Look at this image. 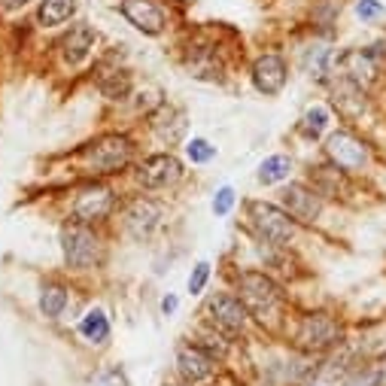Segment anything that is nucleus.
I'll return each mask as SVG.
<instances>
[{
	"label": "nucleus",
	"instance_id": "f257e3e1",
	"mask_svg": "<svg viewBox=\"0 0 386 386\" xmlns=\"http://www.w3.org/2000/svg\"><path fill=\"white\" fill-rule=\"evenodd\" d=\"M79 159L88 173L95 177H116L134 168L137 161V140L128 131H104L79 146Z\"/></svg>",
	"mask_w": 386,
	"mask_h": 386
},
{
	"label": "nucleus",
	"instance_id": "f03ea898",
	"mask_svg": "<svg viewBox=\"0 0 386 386\" xmlns=\"http://www.w3.org/2000/svg\"><path fill=\"white\" fill-rule=\"evenodd\" d=\"M234 295L244 301L253 319L259 323H271L283 314L286 307V292L277 283L274 274L265 268H244L234 274Z\"/></svg>",
	"mask_w": 386,
	"mask_h": 386
},
{
	"label": "nucleus",
	"instance_id": "7ed1b4c3",
	"mask_svg": "<svg viewBox=\"0 0 386 386\" xmlns=\"http://www.w3.org/2000/svg\"><path fill=\"white\" fill-rule=\"evenodd\" d=\"M58 246H61L64 268L73 274H88L100 268V262H104V237H100L98 225L67 219L58 228Z\"/></svg>",
	"mask_w": 386,
	"mask_h": 386
},
{
	"label": "nucleus",
	"instance_id": "20e7f679",
	"mask_svg": "<svg viewBox=\"0 0 386 386\" xmlns=\"http://www.w3.org/2000/svg\"><path fill=\"white\" fill-rule=\"evenodd\" d=\"M292 347L307 356H328L344 347V323L328 310H307L292 328Z\"/></svg>",
	"mask_w": 386,
	"mask_h": 386
},
{
	"label": "nucleus",
	"instance_id": "39448f33",
	"mask_svg": "<svg viewBox=\"0 0 386 386\" xmlns=\"http://www.w3.org/2000/svg\"><path fill=\"white\" fill-rule=\"evenodd\" d=\"M246 225L255 244L265 246H289L301 232V225L277 201H246Z\"/></svg>",
	"mask_w": 386,
	"mask_h": 386
},
{
	"label": "nucleus",
	"instance_id": "423d86ee",
	"mask_svg": "<svg viewBox=\"0 0 386 386\" xmlns=\"http://www.w3.org/2000/svg\"><path fill=\"white\" fill-rule=\"evenodd\" d=\"M323 159L328 164H335L338 171L359 177V173L371 168L374 155H371V143L362 134H356L353 128H335V131H328L323 143Z\"/></svg>",
	"mask_w": 386,
	"mask_h": 386
},
{
	"label": "nucleus",
	"instance_id": "0eeeda50",
	"mask_svg": "<svg viewBox=\"0 0 386 386\" xmlns=\"http://www.w3.org/2000/svg\"><path fill=\"white\" fill-rule=\"evenodd\" d=\"M201 317H204L207 326H213L216 332H222L232 341L250 332V323H253L250 310L234 295V289H219L213 295H207L204 307H201Z\"/></svg>",
	"mask_w": 386,
	"mask_h": 386
},
{
	"label": "nucleus",
	"instance_id": "6e6552de",
	"mask_svg": "<svg viewBox=\"0 0 386 386\" xmlns=\"http://www.w3.org/2000/svg\"><path fill=\"white\" fill-rule=\"evenodd\" d=\"M182 177H186V164L177 152L164 149V152H152L143 161H137L134 168V180L143 192H168L177 189Z\"/></svg>",
	"mask_w": 386,
	"mask_h": 386
},
{
	"label": "nucleus",
	"instance_id": "1a4fd4ad",
	"mask_svg": "<svg viewBox=\"0 0 386 386\" xmlns=\"http://www.w3.org/2000/svg\"><path fill=\"white\" fill-rule=\"evenodd\" d=\"M164 216H168L164 201L152 198V195H134L122 204V228L137 244L149 241V237L164 225Z\"/></svg>",
	"mask_w": 386,
	"mask_h": 386
},
{
	"label": "nucleus",
	"instance_id": "9d476101",
	"mask_svg": "<svg viewBox=\"0 0 386 386\" xmlns=\"http://www.w3.org/2000/svg\"><path fill=\"white\" fill-rule=\"evenodd\" d=\"M119 207V198L116 192L104 186V182H86L76 198H73L70 204V219H76V222H86V225H104L109 216L116 213Z\"/></svg>",
	"mask_w": 386,
	"mask_h": 386
},
{
	"label": "nucleus",
	"instance_id": "9b49d317",
	"mask_svg": "<svg viewBox=\"0 0 386 386\" xmlns=\"http://www.w3.org/2000/svg\"><path fill=\"white\" fill-rule=\"evenodd\" d=\"M277 204L286 210V213L295 219L298 225H317L323 219V210H326V198L310 186V182H283L280 192H277Z\"/></svg>",
	"mask_w": 386,
	"mask_h": 386
},
{
	"label": "nucleus",
	"instance_id": "f8f14e48",
	"mask_svg": "<svg viewBox=\"0 0 386 386\" xmlns=\"http://www.w3.org/2000/svg\"><path fill=\"white\" fill-rule=\"evenodd\" d=\"M149 131L159 143H164L171 149V146H180L186 143V134H189V113L177 104H161L155 107L149 116Z\"/></svg>",
	"mask_w": 386,
	"mask_h": 386
},
{
	"label": "nucleus",
	"instance_id": "ddd939ff",
	"mask_svg": "<svg viewBox=\"0 0 386 386\" xmlns=\"http://www.w3.org/2000/svg\"><path fill=\"white\" fill-rule=\"evenodd\" d=\"M250 79L259 95L265 98H277L289 82V64L283 55L277 52H265L259 58L253 61V70H250Z\"/></svg>",
	"mask_w": 386,
	"mask_h": 386
},
{
	"label": "nucleus",
	"instance_id": "4468645a",
	"mask_svg": "<svg viewBox=\"0 0 386 386\" xmlns=\"http://www.w3.org/2000/svg\"><path fill=\"white\" fill-rule=\"evenodd\" d=\"M216 368H219V362L204 350V347H198L195 341L177 347V374H180L182 383L201 386V383H207L210 378H213Z\"/></svg>",
	"mask_w": 386,
	"mask_h": 386
},
{
	"label": "nucleus",
	"instance_id": "2eb2a0df",
	"mask_svg": "<svg viewBox=\"0 0 386 386\" xmlns=\"http://www.w3.org/2000/svg\"><path fill=\"white\" fill-rule=\"evenodd\" d=\"M119 13L128 18V25H134L146 36H159L168 27V15L159 0H122Z\"/></svg>",
	"mask_w": 386,
	"mask_h": 386
},
{
	"label": "nucleus",
	"instance_id": "dca6fc26",
	"mask_svg": "<svg viewBox=\"0 0 386 386\" xmlns=\"http://www.w3.org/2000/svg\"><path fill=\"white\" fill-rule=\"evenodd\" d=\"M338 73L368 91L380 79V64L371 58L368 49H350V52L338 55Z\"/></svg>",
	"mask_w": 386,
	"mask_h": 386
},
{
	"label": "nucleus",
	"instance_id": "f3484780",
	"mask_svg": "<svg viewBox=\"0 0 386 386\" xmlns=\"http://www.w3.org/2000/svg\"><path fill=\"white\" fill-rule=\"evenodd\" d=\"M98 43V31L86 22L73 25L67 34L58 40V49H61V58L64 64H70V67H76V64H82L91 55V49H95Z\"/></svg>",
	"mask_w": 386,
	"mask_h": 386
},
{
	"label": "nucleus",
	"instance_id": "a211bd4d",
	"mask_svg": "<svg viewBox=\"0 0 386 386\" xmlns=\"http://www.w3.org/2000/svg\"><path fill=\"white\" fill-rule=\"evenodd\" d=\"M307 182H310V186H314L326 201H338V198H344L347 192H350V173L338 171L335 164H328V161H323L319 168H310Z\"/></svg>",
	"mask_w": 386,
	"mask_h": 386
},
{
	"label": "nucleus",
	"instance_id": "6ab92c4d",
	"mask_svg": "<svg viewBox=\"0 0 386 386\" xmlns=\"http://www.w3.org/2000/svg\"><path fill=\"white\" fill-rule=\"evenodd\" d=\"M79 338L91 347H104L109 341V335H113V326H109V317L104 307H88L86 314L79 317V326H76Z\"/></svg>",
	"mask_w": 386,
	"mask_h": 386
},
{
	"label": "nucleus",
	"instance_id": "aec40b11",
	"mask_svg": "<svg viewBox=\"0 0 386 386\" xmlns=\"http://www.w3.org/2000/svg\"><path fill=\"white\" fill-rule=\"evenodd\" d=\"M292 171H295L292 155L274 152V155H268V159L259 161V168H255V180H259V186H283V182H289Z\"/></svg>",
	"mask_w": 386,
	"mask_h": 386
},
{
	"label": "nucleus",
	"instance_id": "412c9836",
	"mask_svg": "<svg viewBox=\"0 0 386 386\" xmlns=\"http://www.w3.org/2000/svg\"><path fill=\"white\" fill-rule=\"evenodd\" d=\"M67 301H70V295H67V286H64V283L46 280L40 286V295H36V307H40V314L46 319H52V323H55V319H61Z\"/></svg>",
	"mask_w": 386,
	"mask_h": 386
},
{
	"label": "nucleus",
	"instance_id": "4be33fe9",
	"mask_svg": "<svg viewBox=\"0 0 386 386\" xmlns=\"http://www.w3.org/2000/svg\"><path fill=\"white\" fill-rule=\"evenodd\" d=\"M98 91L107 100H128L134 95V79L128 70H119V67L107 70V73H100V79H98Z\"/></svg>",
	"mask_w": 386,
	"mask_h": 386
},
{
	"label": "nucleus",
	"instance_id": "5701e85b",
	"mask_svg": "<svg viewBox=\"0 0 386 386\" xmlns=\"http://www.w3.org/2000/svg\"><path fill=\"white\" fill-rule=\"evenodd\" d=\"M328 128H332V113H328V107L326 104H314V107H307V113L301 116V122L295 125V131L305 137V140H319Z\"/></svg>",
	"mask_w": 386,
	"mask_h": 386
},
{
	"label": "nucleus",
	"instance_id": "b1692460",
	"mask_svg": "<svg viewBox=\"0 0 386 386\" xmlns=\"http://www.w3.org/2000/svg\"><path fill=\"white\" fill-rule=\"evenodd\" d=\"M76 15V0H40L36 6V22L43 27H58Z\"/></svg>",
	"mask_w": 386,
	"mask_h": 386
},
{
	"label": "nucleus",
	"instance_id": "393cba45",
	"mask_svg": "<svg viewBox=\"0 0 386 386\" xmlns=\"http://www.w3.org/2000/svg\"><path fill=\"white\" fill-rule=\"evenodd\" d=\"M195 344L198 347H204V350L210 353V356H213V359L216 362H222L225 359V356H228V350H232V338H225L222 332H216V328L213 326H207L204 323V328H201V332L195 335Z\"/></svg>",
	"mask_w": 386,
	"mask_h": 386
},
{
	"label": "nucleus",
	"instance_id": "a878e982",
	"mask_svg": "<svg viewBox=\"0 0 386 386\" xmlns=\"http://www.w3.org/2000/svg\"><path fill=\"white\" fill-rule=\"evenodd\" d=\"M341 386H386V359L368 365V368H353L341 380Z\"/></svg>",
	"mask_w": 386,
	"mask_h": 386
},
{
	"label": "nucleus",
	"instance_id": "bb28decb",
	"mask_svg": "<svg viewBox=\"0 0 386 386\" xmlns=\"http://www.w3.org/2000/svg\"><path fill=\"white\" fill-rule=\"evenodd\" d=\"M182 152H186V161L189 164H210L216 159V146L207 140V137H192V140L182 143Z\"/></svg>",
	"mask_w": 386,
	"mask_h": 386
},
{
	"label": "nucleus",
	"instance_id": "cd10ccee",
	"mask_svg": "<svg viewBox=\"0 0 386 386\" xmlns=\"http://www.w3.org/2000/svg\"><path fill=\"white\" fill-rule=\"evenodd\" d=\"M207 283H210V262H195V268H192L186 280V292L192 298H198V295H204Z\"/></svg>",
	"mask_w": 386,
	"mask_h": 386
},
{
	"label": "nucleus",
	"instance_id": "c85d7f7f",
	"mask_svg": "<svg viewBox=\"0 0 386 386\" xmlns=\"http://www.w3.org/2000/svg\"><path fill=\"white\" fill-rule=\"evenodd\" d=\"M234 204H237V192H234V186H219L216 195H213V204H210V210H213V216L225 219V216L234 210Z\"/></svg>",
	"mask_w": 386,
	"mask_h": 386
},
{
	"label": "nucleus",
	"instance_id": "c756f323",
	"mask_svg": "<svg viewBox=\"0 0 386 386\" xmlns=\"http://www.w3.org/2000/svg\"><path fill=\"white\" fill-rule=\"evenodd\" d=\"M91 386H128V374L119 365H107L91 378Z\"/></svg>",
	"mask_w": 386,
	"mask_h": 386
},
{
	"label": "nucleus",
	"instance_id": "7c9ffc66",
	"mask_svg": "<svg viewBox=\"0 0 386 386\" xmlns=\"http://www.w3.org/2000/svg\"><path fill=\"white\" fill-rule=\"evenodd\" d=\"M356 13H359L362 22H371V18L383 15V4L380 0H359V4H356Z\"/></svg>",
	"mask_w": 386,
	"mask_h": 386
},
{
	"label": "nucleus",
	"instance_id": "2f4dec72",
	"mask_svg": "<svg viewBox=\"0 0 386 386\" xmlns=\"http://www.w3.org/2000/svg\"><path fill=\"white\" fill-rule=\"evenodd\" d=\"M177 307H180V298L173 295V292H168V295L161 298V314L164 317H173V314H177Z\"/></svg>",
	"mask_w": 386,
	"mask_h": 386
},
{
	"label": "nucleus",
	"instance_id": "473e14b6",
	"mask_svg": "<svg viewBox=\"0 0 386 386\" xmlns=\"http://www.w3.org/2000/svg\"><path fill=\"white\" fill-rule=\"evenodd\" d=\"M25 4H31V0H4V6H6V9H22Z\"/></svg>",
	"mask_w": 386,
	"mask_h": 386
},
{
	"label": "nucleus",
	"instance_id": "72a5a7b5",
	"mask_svg": "<svg viewBox=\"0 0 386 386\" xmlns=\"http://www.w3.org/2000/svg\"><path fill=\"white\" fill-rule=\"evenodd\" d=\"M161 386H192V383H182V380H180V383H161Z\"/></svg>",
	"mask_w": 386,
	"mask_h": 386
}]
</instances>
